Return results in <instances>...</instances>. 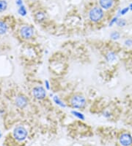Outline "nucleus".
Returning a JSON list of instances; mask_svg holds the SVG:
<instances>
[{
    "instance_id": "f257e3e1",
    "label": "nucleus",
    "mask_w": 132,
    "mask_h": 146,
    "mask_svg": "<svg viewBox=\"0 0 132 146\" xmlns=\"http://www.w3.org/2000/svg\"><path fill=\"white\" fill-rule=\"evenodd\" d=\"M104 15V13L102 8L95 7L90 10V13H89V18L93 22H98V21L102 19Z\"/></svg>"
},
{
    "instance_id": "f03ea898",
    "label": "nucleus",
    "mask_w": 132,
    "mask_h": 146,
    "mask_svg": "<svg viewBox=\"0 0 132 146\" xmlns=\"http://www.w3.org/2000/svg\"><path fill=\"white\" fill-rule=\"evenodd\" d=\"M70 104L74 108H77V109H81L85 106L86 104V100L85 97L80 94H76L72 97L70 99Z\"/></svg>"
},
{
    "instance_id": "7ed1b4c3",
    "label": "nucleus",
    "mask_w": 132,
    "mask_h": 146,
    "mask_svg": "<svg viewBox=\"0 0 132 146\" xmlns=\"http://www.w3.org/2000/svg\"><path fill=\"white\" fill-rule=\"evenodd\" d=\"M13 136L18 141H23L27 137V131L23 126H18L14 129Z\"/></svg>"
},
{
    "instance_id": "20e7f679",
    "label": "nucleus",
    "mask_w": 132,
    "mask_h": 146,
    "mask_svg": "<svg viewBox=\"0 0 132 146\" xmlns=\"http://www.w3.org/2000/svg\"><path fill=\"white\" fill-rule=\"evenodd\" d=\"M32 94L37 100H43L46 96V92L42 86H36L32 89Z\"/></svg>"
},
{
    "instance_id": "39448f33",
    "label": "nucleus",
    "mask_w": 132,
    "mask_h": 146,
    "mask_svg": "<svg viewBox=\"0 0 132 146\" xmlns=\"http://www.w3.org/2000/svg\"><path fill=\"white\" fill-rule=\"evenodd\" d=\"M20 33H21V37L27 39V38H30L33 36L34 30L30 26H24L20 30Z\"/></svg>"
},
{
    "instance_id": "423d86ee",
    "label": "nucleus",
    "mask_w": 132,
    "mask_h": 146,
    "mask_svg": "<svg viewBox=\"0 0 132 146\" xmlns=\"http://www.w3.org/2000/svg\"><path fill=\"white\" fill-rule=\"evenodd\" d=\"M119 142L122 146H131L132 145V137L129 134H123L119 138Z\"/></svg>"
},
{
    "instance_id": "0eeeda50",
    "label": "nucleus",
    "mask_w": 132,
    "mask_h": 146,
    "mask_svg": "<svg viewBox=\"0 0 132 146\" xmlns=\"http://www.w3.org/2000/svg\"><path fill=\"white\" fill-rule=\"evenodd\" d=\"M99 4L102 9L108 10L112 7L114 0H99Z\"/></svg>"
},
{
    "instance_id": "6e6552de",
    "label": "nucleus",
    "mask_w": 132,
    "mask_h": 146,
    "mask_svg": "<svg viewBox=\"0 0 132 146\" xmlns=\"http://www.w3.org/2000/svg\"><path fill=\"white\" fill-rule=\"evenodd\" d=\"M16 104L20 108H24L27 104V100L24 96H18L16 99Z\"/></svg>"
},
{
    "instance_id": "1a4fd4ad",
    "label": "nucleus",
    "mask_w": 132,
    "mask_h": 146,
    "mask_svg": "<svg viewBox=\"0 0 132 146\" xmlns=\"http://www.w3.org/2000/svg\"><path fill=\"white\" fill-rule=\"evenodd\" d=\"M8 27L4 21L0 20V35H4L7 32Z\"/></svg>"
},
{
    "instance_id": "9d476101",
    "label": "nucleus",
    "mask_w": 132,
    "mask_h": 146,
    "mask_svg": "<svg viewBox=\"0 0 132 146\" xmlns=\"http://www.w3.org/2000/svg\"><path fill=\"white\" fill-rule=\"evenodd\" d=\"M35 19L38 21H43L46 19V15L43 12H38L35 15Z\"/></svg>"
},
{
    "instance_id": "9b49d317",
    "label": "nucleus",
    "mask_w": 132,
    "mask_h": 146,
    "mask_svg": "<svg viewBox=\"0 0 132 146\" xmlns=\"http://www.w3.org/2000/svg\"><path fill=\"white\" fill-rule=\"evenodd\" d=\"M7 2L6 0H0V13L4 12L7 9Z\"/></svg>"
},
{
    "instance_id": "f8f14e48",
    "label": "nucleus",
    "mask_w": 132,
    "mask_h": 146,
    "mask_svg": "<svg viewBox=\"0 0 132 146\" xmlns=\"http://www.w3.org/2000/svg\"><path fill=\"white\" fill-rule=\"evenodd\" d=\"M106 59H107L108 61H114L116 59V55H115L114 52H109L106 55Z\"/></svg>"
},
{
    "instance_id": "ddd939ff",
    "label": "nucleus",
    "mask_w": 132,
    "mask_h": 146,
    "mask_svg": "<svg viewBox=\"0 0 132 146\" xmlns=\"http://www.w3.org/2000/svg\"><path fill=\"white\" fill-rule=\"evenodd\" d=\"M71 113H72V114L75 116V117H76L79 118V119H82V120H84V119H85L84 114H81V113H80V112H78V111H71Z\"/></svg>"
},
{
    "instance_id": "4468645a",
    "label": "nucleus",
    "mask_w": 132,
    "mask_h": 146,
    "mask_svg": "<svg viewBox=\"0 0 132 146\" xmlns=\"http://www.w3.org/2000/svg\"><path fill=\"white\" fill-rule=\"evenodd\" d=\"M18 13H19L21 16H26V8H25V7L24 5H23L20 6L19 9H18Z\"/></svg>"
},
{
    "instance_id": "2eb2a0df",
    "label": "nucleus",
    "mask_w": 132,
    "mask_h": 146,
    "mask_svg": "<svg viewBox=\"0 0 132 146\" xmlns=\"http://www.w3.org/2000/svg\"><path fill=\"white\" fill-rule=\"evenodd\" d=\"M110 37H111L112 39L113 40H118L120 38V34L118 32H116V31H114V32H112L110 35Z\"/></svg>"
},
{
    "instance_id": "dca6fc26",
    "label": "nucleus",
    "mask_w": 132,
    "mask_h": 146,
    "mask_svg": "<svg viewBox=\"0 0 132 146\" xmlns=\"http://www.w3.org/2000/svg\"><path fill=\"white\" fill-rule=\"evenodd\" d=\"M117 25H118V27H125V25H126L127 22L125 19H119L117 21Z\"/></svg>"
},
{
    "instance_id": "f3484780",
    "label": "nucleus",
    "mask_w": 132,
    "mask_h": 146,
    "mask_svg": "<svg viewBox=\"0 0 132 146\" xmlns=\"http://www.w3.org/2000/svg\"><path fill=\"white\" fill-rule=\"evenodd\" d=\"M54 100H55V103H56V104H57V105L60 106L64 107V108H65V104H64L63 103H62V102L61 100H60V98H59L57 96H55V97H54Z\"/></svg>"
},
{
    "instance_id": "a211bd4d",
    "label": "nucleus",
    "mask_w": 132,
    "mask_h": 146,
    "mask_svg": "<svg viewBox=\"0 0 132 146\" xmlns=\"http://www.w3.org/2000/svg\"><path fill=\"white\" fill-rule=\"evenodd\" d=\"M129 10H130L129 7H125V8H123V9L120 10V11H119V15H125L126 13H128V11H129Z\"/></svg>"
},
{
    "instance_id": "6ab92c4d",
    "label": "nucleus",
    "mask_w": 132,
    "mask_h": 146,
    "mask_svg": "<svg viewBox=\"0 0 132 146\" xmlns=\"http://www.w3.org/2000/svg\"><path fill=\"white\" fill-rule=\"evenodd\" d=\"M117 21H118V16H115V17H114V18L111 20V21L109 22V27H112L114 23H117Z\"/></svg>"
},
{
    "instance_id": "aec40b11",
    "label": "nucleus",
    "mask_w": 132,
    "mask_h": 146,
    "mask_svg": "<svg viewBox=\"0 0 132 146\" xmlns=\"http://www.w3.org/2000/svg\"><path fill=\"white\" fill-rule=\"evenodd\" d=\"M125 44L126 45V46H132V39H127L125 41Z\"/></svg>"
},
{
    "instance_id": "412c9836",
    "label": "nucleus",
    "mask_w": 132,
    "mask_h": 146,
    "mask_svg": "<svg viewBox=\"0 0 132 146\" xmlns=\"http://www.w3.org/2000/svg\"><path fill=\"white\" fill-rule=\"evenodd\" d=\"M16 3L18 7L23 5V2H22V0H16Z\"/></svg>"
},
{
    "instance_id": "4be33fe9",
    "label": "nucleus",
    "mask_w": 132,
    "mask_h": 146,
    "mask_svg": "<svg viewBox=\"0 0 132 146\" xmlns=\"http://www.w3.org/2000/svg\"><path fill=\"white\" fill-rule=\"evenodd\" d=\"M45 84H46V89H50L49 82V81H48V80H46V81H45Z\"/></svg>"
},
{
    "instance_id": "5701e85b",
    "label": "nucleus",
    "mask_w": 132,
    "mask_h": 146,
    "mask_svg": "<svg viewBox=\"0 0 132 146\" xmlns=\"http://www.w3.org/2000/svg\"><path fill=\"white\" fill-rule=\"evenodd\" d=\"M129 8H130V10H131V11H132V3L131 4V5H130V6H129Z\"/></svg>"
},
{
    "instance_id": "b1692460",
    "label": "nucleus",
    "mask_w": 132,
    "mask_h": 146,
    "mask_svg": "<svg viewBox=\"0 0 132 146\" xmlns=\"http://www.w3.org/2000/svg\"><path fill=\"white\" fill-rule=\"evenodd\" d=\"M0 136H1V134H0Z\"/></svg>"
}]
</instances>
